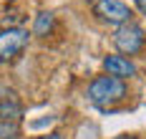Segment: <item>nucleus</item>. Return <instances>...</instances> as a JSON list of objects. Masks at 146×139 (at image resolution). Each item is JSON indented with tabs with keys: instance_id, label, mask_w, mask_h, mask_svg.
Returning a JSON list of instances; mask_svg holds the SVG:
<instances>
[{
	"instance_id": "1",
	"label": "nucleus",
	"mask_w": 146,
	"mask_h": 139,
	"mask_svg": "<svg viewBox=\"0 0 146 139\" xmlns=\"http://www.w3.org/2000/svg\"><path fill=\"white\" fill-rule=\"evenodd\" d=\"M88 101L96 106H113L126 99V84L116 76H96L88 84Z\"/></svg>"
},
{
	"instance_id": "2",
	"label": "nucleus",
	"mask_w": 146,
	"mask_h": 139,
	"mask_svg": "<svg viewBox=\"0 0 146 139\" xmlns=\"http://www.w3.org/2000/svg\"><path fill=\"white\" fill-rule=\"evenodd\" d=\"M30 33L20 25H5L0 31V63L15 61L25 48H28Z\"/></svg>"
},
{
	"instance_id": "3",
	"label": "nucleus",
	"mask_w": 146,
	"mask_h": 139,
	"mask_svg": "<svg viewBox=\"0 0 146 139\" xmlns=\"http://www.w3.org/2000/svg\"><path fill=\"white\" fill-rule=\"evenodd\" d=\"M113 46L118 48V53L121 56H136L141 48L146 46V33L141 25H136V23H123V25H118L116 33H113Z\"/></svg>"
},
{
	"instance_id": "4",
	"label": "nucleus",
	"mask_w": 146,
	"mask_h": 139,
	"mask_svg": "<svg viewBox=\"0 0 146 139\" xmlns=\"http://www.w3.org/2000/svg\"><path fill=\"white\" fill-rule=\"evenodd\" d=\"M93 13L108 25H123L131 23V8L121 0H93Z\"/></svg>"
},
{
	"instance_id": "5",
	"label": "nucleus",
	"mask_w": 146,
	"mask_h": 139,
	"mask_svg": "<svg viewBox=\"0 0 146 139\" xmlns=\"http://www.w3.org/2000/svg\"><path fill=\"white\" fill-rule=\"evenodd\" d=\"M103 68H106L108 76H116V78H121V81L136 76V66H133V61L126 58V56H121V53L106 56V58H103Z\"/></svg>"
},
{
	"instance_id": "6",
	"label": "nucleus",
	"mask_w": 146,
	"mask_h": 139,
	"mask_svg": "<svg viewBox=\"0 0 146 139\" xmlns=\"http://www.w3.org/2000/svg\"><path fill=\"white\" fill-rule=\"evenodd\" d=\"M56 28V15L53 13H38L35 20H33V35H38V38H45V35H50V31Z\"/></svg>"
},
{
	"instance_id": "7",
	"label": "nucleus",
	"mask_w": 146,
	"mask_h": 139,
	"mask_svg": "<svg viewBox=\"0 0 146 139\" xmlns=\"http://www.w3.org/2000/svg\"><path fill=\"white\" fill-rule=\"evenodd\" d=\"M20 116H23V106H20L18 96L0 101V119H3V122H18Z\"/></svg>"
},
{
	"instance_id": "8",
	"label": "nucleus",
	"mask_w": 146,
	"mask_h": 139,
	"mask_svg": "<svg viewBox=\"0 0 146 139\" xmlns=\"http://www.w3.org/2000/svg\"><path fill=\"white\" fill-rule=\"evenodd\" d=\"M0 139H20L18 122H3L0 119Z\"/></svg>"
},
{
	"instance_id": "9",
	"label": "nucleus",
	"mask_w": 146,
	"mask_h": 139,
	"mask_svg": "<svg viewBox=\"0 0 146 139\" xmlns=\"http://www.w3.org/2000/svg\"><path fill=\"white\" fill-rule=\"evenodd\" d=\"M136 8H139V10L146 15V0H136Z\"/></svg>"
},
{
	"instance_id": "10",
	"label": "nucleus",
	"mask_w": 146,
	"mask_h": 139,
	"mask_svg": "<svg viewBox=\"0 0 146 139\" xmlns=\"http://www.w3.org/2000/svg\"><path fill=\"white\" fill-rule=\"evenodd\" d=\"M40 139H63V137H60V134H56V132H53V134H45V137H40Z\"/></svg>"
},
{
	"instance_id": "11",
	"label": "nucleus",
	"mask_w": 146,
	"mask_h": 139,
	"mask_svg": "<svg viewBox=\"0 0 146 139\" xmlns=\"http://www.w3.org/2000/svg\"><path fill=\"white\" fill-rule=\"evenodd\" d=\"M118 139H136V137H118Z\"/></svg>"
}]
</instances>
